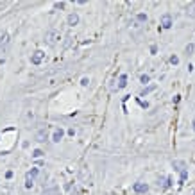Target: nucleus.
Returning <instances> with one entry per match:
<instances>
[{
    "mask_svg": "<svg viewBox=\"0 0 195 195\" xmlns=\"http://www.w3.org/2000/svg\"><path fill=\"white\" fill-rule=\"evenodd\" d=\"M154 90H156V86H154V84H152V86H149V88H145V90L141 91V97H145V95H149V93H150V91H154Z\"/></svg>",
    "mask_w": 195,
    "mask_h": 195,
    "instance_id": "16",
    "label": "nucleus"
},
{
    "mask_svg": "<svg viewBox=\"0 0 195 195\" xmlns=\"http://www.w3.org/2000/svg\"><path fill=\"white\" fill-rule=\"evenodd\" d=\"M36 141H39V143H43V141H47L48 140V133H47V127L45 129H39L38 133H36Z\"/></svg>",
    "mask_w": 195,
    "mask_h": 195,
    "instance_id": "8",
    "label": "nucleus"
},
{
    "mask_svg": "<svg viewBox=\"0 0 195 195\" xmlns=\"http://www.w3.org/2000/svg\"><path fill=\"white\" fill-rule=\"evenodd\" d=\"M59 39H61V34H59L56 29H50V31L45 32V41H47V45H50V47H54Z\"/></svg>",
    "mask_w": 195,
    "mask_h": 195,
    "instance_id": "2",
    "label": "nucleus"
},
{
    "mask_svg": "<svg viewBox=\"0 0 195 195\" xmlns=\"http://www.w3.org/2000/svg\"><path fill=\"white\" fill-rule=\"evenodd\" d=\"M193 195H195V192H193Z\"/></svg>",
    "mask_w": 195,
    "mask_h": 195,
    "instance_id": "24",
    "label": "nucleus"
},
{
    "mask_svg": "<svg viewBox=\"0 0 195 195\" xmlns=\"http://www.w3.org/2000/svg\"><path fill=\"white\" fill-rule=\"evenodd\" d=\"M63 7H64V2H58L56 4V9H63Z\"/></svg>",
    "mask_w": 195,
    "mask_h": 195,
    "instance_id": "22",
    "label": "nucleus"
},
{
    "mask_svg": "<svg viewBox=\"0 0 195 195\" xmlns=\"http://www.w3.org/2000/svg\"><path fill=\"white\" fill-rule=\"evenodd\" d=\"M81 84H82V86H88V84H90V79H88V77H82V79H81Z\"/></svg>",
    "mask_w": 195,
    "mask_h": 195,
    "instance_id": "19",
    "label": "nucleus"
},
{
    "mask_svg": "<svg viewBox=\"0 0 195 195\" xmlns=\"http://www.w3.org/2000/svg\"><path fill=\"white\" fill-rule=\"evenodd\" d=\"M136 21L143 25V23L147 21V15H145V13H138V15H136Z\"/></svg>",
    "mask_w": 195,
    "mask_h": 195,
    "instance_id": "14",
    "label": "nucleus"
},
{
    "mask_svg": "<svg viewBox=\"0 0 195 195\" xmlns=\"http://www.w3.org/2000/svg\"><path fill=\"white\" fill-rule=\"evenodd\" d=\"M170 63H172V64H177V63H179V58H177V56H172V58H170Z\"/></svg>",
    "mask_w": 195,
    "mask_h": 195,
    "instance_id": "21",
    "label": "nucleus"
},
{
    "mask_svg": "<svg viewBox=\"0 0 195 195\" xmlns=\"http://www.w3.org/2000/svg\"><path fill=\"white\" fill-rule=\"evenodd\" d=\"M140 81H141V82H143V84H149V81H150V77H149V75H147V74H143V75H141V77H140Z\"/></svg>",
    "mask_w": 195,
    "mask_h": 195,
    "instance_id": "17",
    "label": "nucleus"
},
{
    "mask_svg": "<svg viewBox=\"0 0 195 195\" xmlns=\"http://www.w3.org/2000/svg\"><path fill=\"white\" fill-rule=\"evenodd\" d=\"M133 190H134L136 193H147V192H149V184H145V183H134Z\"/></svg>",
    "mask_w": 195,
    "mask_h": 195,
    "instance_id": "7",
    "label": "nucleus"
},
{
    "mask_svg": "<svg viewBox=\"0 0 195 195\" xmlns=\"http://www.w3.org/2000/svg\"><path fill=\"white\" fill-rule=\"evenodd\" d=\"M172 167H174V170L179 174V183H184V181H186V177H188L186 163H184V161H181V159H176V161H172Z\"/></svg>",
    "mask_w": 195,
    "mask_h": 195,
    "instance_id": "1",
    "label": "nucleus"
},
{
    "mask_svg": "<svg viewBox=\"0 0 195 195\" xmlns=\"http://www.w3.org/2000/svg\"><path fill=\"white\" fill-rule=\"evenodd\" d=\"M157 186H159L161 190H168V188L172 186V181H170L168 177H159V179H157Z\"/></svg>",
    "mask_w": 195,
    "mask_h": 195,
    "instance_id": "6",
    "label": "nucleus"
},
{
    "mask_svg": "<svg viewBox=\"0 0 195 195\" xmlns=\"http://www.w3.org/2000/svg\"><path fill=\"white\" fill-rule=\"evenodd\" d=\"M32 156H34V157H41V156H43V152H41V150H39V149H36V150H34V154H32Z\"/></svg>",
    "mask_w": 195,
    "mask_h": 195,
    "instance_id": "20",
    "label": "nucleus"
},
{
    "mask_svg": "<svg viewBox=\"0 0 195 195\" xmlns=\"http://www.w3.org/2000/svg\"><path fill=\"white\" fill-rule=\"evenodd\" d=\"M43 59H45V52L43 50H36L34 54H31V63L32 64H39Z\"/></svg>",
    "mask_w": 195,
    "mask_h": 195,
    "instance_id": "4",
    "label": "nucleus"
},
{
    "mask_svg": "<svg viewBox=\"0 0 195 195\" xmlns=\"http://www.w3.org/2000/svg\"><path fill=\"white\" fill-rule=\"evenodd\" d=\"M63 136H64V131H63V129L59 127V129H56V131H54V134H52V140H54V141H59V140H63Z\"/></svg>",
    "mask_w": 195,
    "mask_h": 195,
    "instance_id": "12",
    "label": "nucleus"
},
{
    "mask_svg": "<svg viewBox=\"0 0 195 195\" xmlns=\"http://www.w3.org/2000/svg\"><path fill=\"white\" fill-rule=\"evenodd\" d=\"M66 23H68L70 27L77 25V23H79V15H77V13H70V15H68V20H66Z\"/></svg>",
    "mask_w": 195,
    "mask_h": 195,
    "instance_id": "9",
    "label": "nucleus"
},
{
    "mask_svg": "<svg viewBox=\"0 0 195 195\" xmlns=\"http://www.w3.org/2000/svg\"><path fill=\"white\" fill-rule=\"evenodd\" d=\"M45 195H59V188H56V186L54 188H47L45 190Z\"/></svg>",
    "mask_w": 195,
    "mask_h": 195,
    "instance_id": "15",
    "label": "nucleus"
},
{
    "mask_svg": "<svg viewBox=\"0 0 195 195\" xmlns=\"http://www.w3.org/2000/svg\"><path fill=\"white\" fill-rule=\"evenodd\" d=\"M39 176V168H31V172L27 174V181L29 183H32L34 181V177H38Z\"/></svg>",
    "mask_w": 195,
    "mask_h": 195,
    "instance_id": "11",
    "label": "nucleus"
},
{
    "mask_svg": "<svg viewBox=\"0 0 195 195\" xmlns=\"http://www.w3.org/2000/svg\"><path fill=\"white\" fill-rule=\"evenodd\" d=\"M193 50H195V47L192 45V43H188V45H186V54H192Z\"/></svg>",
    "mask_w": 195,
    "mask_h": 195,
    "instance_id": "18",
    "label": "nucleus"
},
{
    "mask_svg": "<svg viewBox=\"0 0 195 195\" xmlns=\"http://www.w3.org/2000/svg\"><path fill=\"white\" fill-rule=\"evenodd\" d=\"M186 16L195 20V2H192V4H188V5H186Z\"/></svg>",
    "mask_w": 195,
    "mask_h": 195,
    "instance_id": "10",
    "label": "nucleus"
},
{
    "mask_svg": "<svg viewBox=\"0 0 195 195\" xmlns=\"http://www.w3.org/2000/svg\"><path fill=\"white\" fill-rule=\"evenodd\" d=\"M9 41H11V39H9V36H7L5 32H2V38H0V52H2V54L7 50V47H9Z\"/></svg>",
    "mask_w": 195,
    "mask_h": 195,
    "instance_id": "5",
    "label": "nucleus"
},
{
    "mask_svg": "<svg viewBox=\"0 0 195 195\" xmlns=\"http://www.w3.org/2000/svg\"><path fill=\"white\" fill-rule=\"evenodd\" d=\"M172 25H174L172 15H170V13H165V15L161 16V27H163V29H170Z\"/></svg>",
    "mask_w": 195,
    "mask_h": 195,
    "instance_id": "3",
    "label": "nucleus"
},
{
    "mask_svg": "<svg viewBox=\"0 0 195 195\" xmlns=\"http://www.w3.org/2000/svg\"><path fill=\"white\" fill-rule=\"evenodd\" d=\"M192 125H193V131H195V122H193V124H192Z\"/></svg>",
    "mask_w": 195,
    "mask_h": 195,
    "instance_id": "23",
    "label": "nucleus"
},
{
    "mask_svg": "<svg viewBox=\"0 0 195 195\" xmlns=\"http://www.w3.org/2000/svg\"><path fill=\"white\" fill-rule=\"evenodd\" d=\"M125 86H127V75L122 74V75L118 77V90H120V88H125Z\"/></svg>",
    "mask_w": 195,
    "mask_h": 195,
    "instance_id": "13",
    "label": "nucleus"
}]
</instances>
